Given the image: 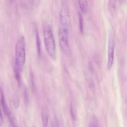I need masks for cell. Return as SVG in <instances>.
I'll return each mask as SVG.
<instances>
[{
    "mask_svg": "<svg viewBox=\"0 0 127 127\" xmlns=\"http://www.w3.org/2000/svg\"><path fill=\"white\" fill-rule=\"evenodd\" d=\"M70 114H71V117L72 120L74 121L75 119V114L74 111L73 109V106L71 103L70 104Z\"/></svg>",
    "mask_w": 127,
    "mask_h": 127,
    "instance_id": "13",
    "label": "cell"
},
{
    "mask_svg": "<svg viewBox=\"0 0 127 127\" xmlns=\"http://www.w3.org/2000/svg\"><path fill=\"white\" fill-rule=\"evenodd\" d=\"M78 18L79 21V27L81 33H83L84 31V22L82 14L80 11L78 12Z\"/></svg>",
    "mask_w": 127,
    "mask_h": 127,
    "instance_id": "10",
    "label": "cell"
},
{
    "mask_svg": "<svg viewBox=\"0 0 127 127\" xmlns=\"http://www.w3.org/2000/svg\"></svg>",
    "mask_w": 127,
    "mask_h": 127,
    "instance_id": "19",
    "label": "cell"
},
{
    "mask_svg": "<svg viewBox=\"0 0 127 127\" xmlns=\"http://www.w3.org/2000/svg\"><path fill=\"white\" fill-rule=\"evenodd\" d=\"M60 26L69 28L71 22L70 13L68 4L66 1H63L60 13Z\"/></svg>",
    "mask_w": 127,
    "mask_h": 127,
    "instance_id": "5",
    "label": "cell"
},
{
    "mask_svg": "<svg viewBox=\"0 0 127 127\" xmlns=\"http://www.w3.org/2000/svg\"><path fill=\"white\" fill-rule=\"evenodd\" d=\"M115 0H110L109 2V7L110 11L113 14L115 13L116 8Z\"/></svg>",
    "mask_w": 127,
    "mask_h": 127,
    "instance_id": "11",
    "label": "cell"
},
{
    "mask_svg": "<svg viewBox=\"0 0 127 127\" xmlns=\"http://www.w3.org/2000/svg\"><path fill=\"white\" fill-rule=\"evenodd\" d=\"M13 103L15 108L16 109L18 108L19 106V100L17 95H15V96L13 97Z\"/></svg>",
    "mask_w": 127,
    "mask_h": 127,
    "instance_id": "12",
    "label": "cell"
},
{
    "mask_svg": "<svg viewBox=\"0 0 127 127\" xmlns=\"http://www.w3.org/2000/svg\"><path fill=\"white\" fill-rule=\"evenodd\" d=\"M69 28L60 26L59 30L60 45L63 52L67 53L69 50L68 37Z\"/></svg>",
    "mask_w": 127,
    "mask_h": 127,
    "instance_id": "4",
    "label": "cell"
},
{
    "mask_svg": "<svg viewBox=\"0 0 127 127\" xmlns=\"http://www.w3.org/2000/svg\"><path fill=\"white\" fill-rule=\"evenodd\" d=\"M36 46L37 48L38 54L39 56H41V43L39 38V32L37 28H36Z\"/></svg>",
    "mask_w": 127,
    "mask_h": 127,
    "instance_id": "8",
    "label": "cell"
},
{
    "mask_svg": "<svg viewBox=\"0 0 127 127\" xmlns=\"http://www.w3.org/2000/svg\"><path fill=\"white\" fill-rule=\"evenodd\" d=\"M90 127H100L97 122L95 120H93V121L90 123Z\"/></svg>",
    "mask_w": 127,
    "mask_h": 127,
    "instance_id": "14",
    "label": "cell"
},
{
    "mask_svg": "<svg viewBox=\"0 0 127 127\" xmlns=\"http://www.w3.org/2000/svg\"><path fill=\"white\" fill-rule=\"evenodd\" d=\"M115 43L113 37L111 35L109 37L108 43V61L107 67L108 69H110L112 66L114 58Z\"/></svg>",
    "mask_w": 127,
    "mask_h": 127,
    "instance_id": "6",
    "label": "cell"
},
{
    "mask_svg": "<svg viewBox=\"0 0 127 127\" xmlns=\"http://www.w3.org/2000/svg\"><path fill=\"white\" fill-rule=\"evenodd\" d=\"M44 42L48 55L53 59L56 57V47L55 38L51 26L46 25L43 28Z\"/></svg>",
    "mask_w": 127,
    "mask_h": 127,
    "instance_id": "1",
    "label": "cell"
},
{
    "mask_svg": "<svg viewBox=\"0 0 127 127\" xmlns=\"http://www.w3.org/2000/svg\"><path fill=\"white\" fill-rule=\"evenodd\" d=\"M42 122L43 127H47L48 125V110L47 107H44L42 109L41 114Z\"/></svg>",
    "mask_w": 127,
    "mask_h": 127,
    "instance_id": "7",
    "label": "cell"
},
{
    "mask_svg": "<svg viewBox=\"0 0 127 127\" xmlns=\"http://www.w3.org/2000/svg\"><path fill=\"white\" fill-rule=\"evenodd\" d=\"M25 39L20 37L16 43L15 49V69L21 72L23 70L26 59Z\"/></svg>",
    "mask_w": 127,
    "mask_h": 127,
    "instance_id": "2",
    "label": "cell"
},
{
    "mask_svg": "<svg viewBox=\"0 0 127 127\" xmlns=\"http://www.w3.org/2000/svg\"><path fill=\"white\" fill-rule=\"evenodd\" d=\"M25 94V102L26 103H28L29 101V98H28V92L27 91H25L24 93Z\"/></svg>",
    "mask_w": 127,
    "mask_h": 127,
    "instance_id": "16",
    "label": "cell"
},
{
    "mask_svg": "<svg viewBox=\"0 0 127 127\" xmlns=\"http://www.w3.org/2000/svg\"><path fill=\"white\" fill-rule=\"evenodd\" d=\"M53 127H60L57 119L56 118L55 119L54 122L53 124Z\"/></svg>",
    "mask_w": 127,
    "mask_h": 127,
    "instance_id": "18",
    "label": "cell"
},
{
    "mask_svg": "<svg viewBox=\"0 0 127 127\" xmlns=\"http://www.w3.org/2000/svg\"><path fill=\"white\" fill-rule=\"evenodd\" d=\"M31 85H32V88L33 91L35 90V84H34V78H33V75L32 74H31Z\"/></svg>",
    "mask_w": 127,
    "mask_h": 127,
    "instance_id": "15",
    "label": "cell"
},
{
    "mask_svg": "<svg viewBox=\"0 0 127 127\" xmlns=\"http://www.w3.org/2000/svg\"><path fill=\"white\" fill-rule=\"evenodd\" d=\"M3 124V118L2 116V113L0 109V127L2 126Z\"/></svg>",
    "mask_w": 127,
    "mask_h": 127,
    "instance_id": "17",
    "label": "cell"
},
{
    "mask_svg": "<svg viewBox=\"0 0 127 127\" xmlns=\"http://www.w3.org/2000/svg\"><path fill=\"white\" fill-rule=\"evenodd\" d=\"M0 104L4 114L9 119L11 127H18L16 120L8 107L1 88H0Z\"/></svg>",
    "mask_w": 127,
    "mask_h": 127,
    "instance_id": "3",
    "label": "cell"
},
{
    "mask_svg": "<svg viewBox=\"0 0 127 127\" xmlns=\"http://www.w3.org/2000/svg\"><path fill=\"white\" fill-rule=\"evenodd\" d=\"M79 6L81 11L83 13H86L88 11V3L87 0H80L78 1Z\"/></svg>",
    "mask_w": 127,
    "mask_h": 127,
    "instance_id": "9",
    "label": "cell"
}]
</instances>
